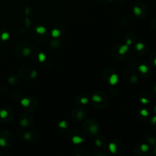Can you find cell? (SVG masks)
I'll use <instances>...</instances> for the list:
<instances>
[{
	"instance_id": "22",
	"label": "cell",
	"mask_w": 156,
	"mask_h": 156,
	"mask_svg": "<svg viewBox=\"0 0 156 156\" xmlns=\"http://www.w3.org/2000/svg\"><path fill=\"white\" fill-rule=\"evenodd\" d=\"M50 45L51 48L58 49L62 46V41L60 40H53V41H50Z\"/></svg>"
},
{
	"instance_id": "20",
	"label": "cell",
	"mask_w": 156,
	"mask_h": 156,
	"mask_svg": "<svg viewBox=\"0 0 156 156\" xmlns=\"http://www.w3.org/2000/svg\"><path fill=\"white\" fill-rule=\"evenodd\" d=\"M94 142H95V146L99 149H104L106 146V140L103 136H97Z\"/></svg>"
},
{
	"instance_id": "31",
	"label": "cell",
	"mask_w": 156,
	"mask_h": 156,
	"mask_svg": "<svg viewBox=\"0 0 156 156\" xmlns=\"http://www.w3.org/2000/svg\"><path fill=\"white\" fill-rule=\"evenodd\" d=\"M144 47L145 45L143 44V43H138V44L136 45V49L138 51H140V50H142L143 48H144Z\"/></svg>"
},
{
	"instance_id": "17",
	"label": "cell",
	"mask_w": 156,
	"mask_h": 156,
	"mask_svg": "<svg viewBox=\"0 0 156 156\" xmlns=\"http://www.w3.org/2000/svg\"><path fill=\"white\" fill-rule=\"evenodd\" d=\"M125 78H126V79L128 82L132 84L136 83V82L138 81L137 76L136 74H134L131 69L126 70V72H125Z\"/></svg>"
},
{
	"instance_id": "41",
	"label": "cell",
	"mask_w": 156,
	"mask_h": 156,
	"mask_svg": "<svg viewBox=\"0 0 156 156\" xmlns=\"http://www.w3.org/2000/svg\"><path fill=\"white\" fill-rule=\"evenodd\" d=\"M155 91H156V87H155Z\"/></svg>"
},
{
	"instance_id": "26",
	"label": "cell",
	"mask_w": 156,
	"mask_h": 156,
	"mask_svg": "<svg viewBox=\"0 0 156 156\" xmlns=\"http://www.w3.org/2000/svg\"><path fill=\"white\" fill-rule=\"evenodd\" d=\"M34 30H35V31L37 32V33L38 34H45L47 33V30H46L45 27H41V26H40V27H34Z\"/></svg>"
},
{
	"instance_id": "11",
	"label": "cell",
	"mask_w": 156,
	"mask_h": 156,
	"mask_svg": "<svg viewBox=\"0 0 156 156\" xmlns=\"http://www.w3.org/2000/svg\"><path fill=\"white\" fill-rule=\"evenodd\" d=\"M19 123L20 125L23 127H27V126H31L34 123V118L30 114L24 113L21 114L19 117Z\"/></svg>"
},
{
	"instance_id": "32",
	"label": "cell",
	"mask_w": 156,
	"mask_h": 156,
	"mask_svg": "<svg viewBox=\"0 0 156 156\" xmlns=\"http://www.w3.org/2000/svg\"><path fill=\"white\" fill-rule=\"evenodd\" d=\"M58 126H59V128H64V129H66V126H67L66 122L64 121V120L59 122V124H58Z\"/></svg>"
},
{
	"instance_id": "15",
	"label": "cell",
	"mask_w": 156,
	"mask_h": 156,
	"mask_svg": "<svg viewBox=\"0 0 156 156\" xmlns=\"http://www.w3.org/2000/svg\"><path fill=\"white\" fill-rule=\"evenodd\" d=\"M66 32V27L62 24H57L54 26L51 32V34L53 37H59L62 36Z\"/></svg>"
},
{
	"instance_id": "8",
	"label": "cell",
	"mask_w": 156,
	"mask_h": 156,
	"mask_svg": "<svg viewBox=\"0 0 156 156\" xmlns=\"http://www.w3.org/2000/svg\"><path fill=\"white\" fill-rule=\"evenodd\" d=\"M71 116L75 120H84L86 119L87 116H88V112L86 110L83 108H74L72 110Z\"/></svg>"
},
{
	"instance_id": "34",
	"label": "cell",
	"mask_w": 156,
	"mask_h": 156,
	"mask_svg": "<svg viewBox=\"0 0 156 156\" xmlns=\"http://www.w3.org/2000/svg\"><path fill=\"white\" fill-rule=\"evenodd\" d=\"M140 101H141V103L145 104V105H147V104L149 103V101L146 98H140Z\"/></svg>"
},
{
	"instance_id": "39",
	"label": "cell",
	"mask_w": 156,
	"mask_h": 156,
	"mask_svg": "<svg viewBox=\"0 0 156 156\" xmlns=\"http://www.w3.org/2000/svg\"><path fill=\"white\" fill-rule=\"evenodd\" d=\"M155 112H156V106L155 107Z\"/></svg>"
},
{
	"instance_id": "1",
	"label": "cell",
	"mask_w": 156,
	"mask_h": 156,
	"mask_svg": "<svg viewBox=\"0 0 156 156\" xmlns=\"http://www.w3.org/2000/svg\"><path fill=\"white\" fill-rule=\"evenodd\" d=\"M91 104L97 108H104L108 103L107 96L103 91H96L91 96Z\"/></svg>"
},
{
	"instance_id": "38",
	"label": "cell",
	"mask_w": 156,
	"mask_h": 156,
	"mask_svg": "<svg viewBox=\"0 0 156 156\" xmlns=\"http://www.w3.org/2000/svg\"><path fill=\"white\" fill-rule=\"evenodd\" d=\"M154 63H155V65L156 66V58L155 59H154Z\"/></svg>"
},
{
	"instance_id": "36",
	"label": "cell",
	"mask_w": 156,
	"mask_h": 156,
	"mask_svg": "<svg viewBox=\"0 0 156 156\" xmlns=\"http://www.w3.org/2000/svg\"><path fill=\"white\" fill-rule=\"evenodd\" d=\"M101 2H102L104 3H108L110 1H111V0H100Z\"/></svg>"
},
{
	"instance_id": "37",
	"label": "cell",
	"mask_w": 156,
	"mask_h": 156,
	"mask_svg": "<svg viewBox=\"0 0 156 156\" xmlns=\"http://www.w3.org/2000/svg\"><path fill=\"white\" fill-rule=\"evenodd\" d=\"M19 1H21V2H28L29 0H19Z\"/></svg>"
},
{
	"instance_id": "33",
	"label": "cell",
	"mask_w": 156,
	"mask_h": 156,
	"mask_svg": "<svg viewBox=\"0 0 156 156\" xmlns=\"http://www.w3.org/2000/svg\"><path fill=\"white\" fill-rule=\"evenodd\" d=\"M140 114H141L142 116H143V117H148V116H149V112H148L147 110H146V109L141 110L140 112Z\"/></svg>"
},
{
	"instance_id": "29",
	"label": "cell",
	"mask_w": 156,
	"mask_h": 156,
	"mask_svg": "<svg viewBox=\"0 0 156 156\" xmlns=\"http://www.w3.org/2000/svg\"><path fill=\"white\" fill-rule=\"evenodd\" d=\"M0 35H1V39L3 40V41H6V40L9 39V33H7V32H5V31L2 32V33Z\"/></svg>"
},
{
	"instance_id": "6",
	"label": "cell",
	"mask_w": 156,
	"mask_h": 156,
	"mask_svg": "<svg viewBox=\"0 0 156 156\" xmlns=\"http://www.w3.org/2000/svg\"><path fill=\"white\" fill-rule=\"evenodd\" d=\"M15 51L18 55L20 56H29L32 51V47L30 44L27 42H21L18 44H17L15 47Z\"/></svg>"
},
{
	"instance_id": "10",
	"label": "cell",
	"mask_w": 156,
	"mask_h": 156,
	"mask_svg": "<svg viewBox=\"0 0 156 156\" xmlns=\"http://www.w3.org/2000/svg\"><path fill=\"white\" fill-rule=\"evenodd\" d=\"M18 30L21 33H27L30 27V20L28 18V16H24V18L20 20L17 24Z\"/></svg>"
},
{
	"instance_id": "19",
	"label": "cell",
	"mask_w": 156,
	"mask_h": 156,
	"mask_svg": "<svg viewBox=\"0 0 156 156\" xmlns=\"http://www.w3.org/2000/svg\"><path fill=\"white\" fill-rule=\"evenodd\" d=\"M32 36L34 37V39H36L37 41H44L49 38L48 33H47H47L42 34H41L37 33L34 29L33 30H32Z\"/></svg>"
},
{
	"instance_id": "23",
	"label": "cell",
	"mask_w": 156,
	"mask_h": 156,
	"mask_svg": "<svg viewBox=\"0 0 156 156\" xmlns=\"http://www.w3.org/2000/svg\"><path fill=\"white\" fill-rule=\"evenodd\" d=\"M21 13L24 15V16H28L29 14L31 12V8L28 5H24L22 8H21Z\"/></svg>"
},
{
	"instance_id": "24",
	"label": "cell",
	"mask_w": 156,
	"mask_h": 156,
	"mask_svg": "<svg viewBox=\"0 0 156 156\" xmlns=\"http://www.w3.org/2000/svg\"><path fill=\"white\" fill-rule=\"evenodd\" d=\"M9 83L12 84V85H18L20 82V77L19 76H10V78L9 79Z\"/></svg>"
},
{
	"instance_id": "12",
	"label": "cell",
	"mask_w": 156,
	"mask_h": 156,
	"mask_svg": "<svg viewBox=\"0 0 156 156\" xmlns=\"http://www.w3.org/2000/svg\"><path fill=\"white\" fill-rule=\"evenodd\" d=\"M13 111L12 108H6L0 111V119L2 123H9L13 117Z\"/></svg>"
},
{
	"instance_id": "3",
	"label": "cell",
	"mask_w": 156,
	"mask_h": 156,
	"mask_svg": "<svg viewBox=\"0 0 156 156\" xmlns=\"http://www.w3.org/2000/svg\"><path fill=\"white\" fill-rule=\"evenodd\" d=\"M18 76L21 79H24L27 81H30L37 77V72L31 67L24 66L19 69Z\"/></svg>"
},
{
	"instance_id": "21",
	"label": "cell",
	"mask_w": 156,
	"mask_h": 156,
	"mask_svg": "<svg viewBox=\"0 0 156 156\" xmlns=\"http://www.w3.org/2000/svg\"><path fill=\"white\" fill-rule=\"evenodd\" d=\"M76 101L77 103L81 104V105H86L88 101H89V98L87 97L86 95H83V94H79L76 97Z\"/></svg>"
},
{
	"instance_id": "16",
	"label": "cell",
	"mask_w": 156,
	"mask_h": 156,
	"mask_svg": "<svg viewBox=\"0 0 156 156\" xmlns=\"http://www.w3.org/2000/svg\"><path fill=\"white\" fill-rule=\"evenodd\" d=\"M24 139L26 141L29 142L30 143H34L37 141L38 140V134L35 131H27L25 132L23 135Z\"/></svg>"
},
{
	"instance_id": "18",
	"label": "cell",
	"mask_w": 156,
	"mask_h": 156,
	"mask_svg": "<svg viewBox=\"0 0 156 156\" xmlns=\"http://www.w3.org/2000/svg\"><path fill=\"white\" fill-rule=\"evenodd\" d=\"M73 155L76 156H89L91 155V152L85 148H79L73 152Z\"/></svg>"
},
{
	"instance_id": "2",
	"label": "cell",
	"mask_w": 156,
	"mask_h": 156,
	"mask_svg": "<svg viewBox=\"0 0 156 156\" xmlns=\"http://www.w3.org/2000/svg\"><path fill=\"white\" fill-rule=\"evenodd\" d=\"M99 127L98 123H97L96 120L94 119H88V120H85L83 123V130L85 134L88 136H95L99 132Z\"/></svg>"
},
{
	"instance_id": "30",
	"label": "cell",
	"mask_w": 156,
	"mask_h": 156,
	"mask_svg": "<svg viewBox=\"0 0 156 156\" xmlns=\"http://www.w3.org/2000/svg\"><path fill=\"white\" fill-rule=\"evenodd\" d=\"M45 59H46V56L44 55V53H43L42 52L40 53L39 55H38V60H39L40 62H44V61L45 60Z\"/></svg>"
},
{
	"instance_id": "14",
	"label": "cell",
	"mask_w": 156,
	"mask_h": 156,
	"mask_svg": "<svg viewBox=\"0 0 156 156\" xmlns=\"http://www.w3.org/2000/svg\"><path fill=\"white\" fill-rule=\"evenodd\" d=\"M79 131L76 130H72L70 131L69 133L68 136L69 138L71 140V141L73 142L75 144H79V143H82V142H84V137L82 136L79 135V133H78Z\"/></svg>"
},
{
	"instance_id": "27",
	"label": "cell",
	"mask_w": 156,
	"mask_h": 156,
	"mask_svg": "<svg viewBox=\"0 0 156 156\" xmlns=\"http://www.w3.org/2000/svg\"><path fill=\"white\" fill-rule=\"evenodd\" d=\"M139 70H140V73H142L143 74H146V73H148L149 69H148L147 66L143 64V65H140V66H139Z\"/></svg>"
},
{
	"instance_id": "7",
	"label": "cell",
	"mask_w": 156,
	"mask_h": 156,
	"mask_svg": "<svg viewBox=\"0 0 156 156\" xmlns=\"http://www.w3.org/2000/svg\"><path fill=\"white\" fill-rule=\"evenodd\" d=\"M103 79L111 85H115L118 82V76L116 74L115 71L111 69H107L103 72Z\"/></svg>"
},
{
	"instance_id": "9",
	"label": "cell",
	"mask_w": 156,
	"mask_h": 156,
	"mask_svg": "<svg viewBox=\"0 0 156 156\" xmlns=\"http://www.w3.org/2000/svg\"><path fill=\"white\" fill-rule=\"evenodd\" d=\"M13 143V136L9 131L5 130L0 133V146L7 147L12 146Z\"/></svg>"
},
{
	"instance_id": "13",
	"label": "cell",
	"mask_w": 156,
	"mask_h": 156,
	"mask_svg": "<svg viewBox=\"0 0 156 156\" xmlns=\"http://www.w3.org/2000/svg\"><path fill=\"white\" fill-rule=\"evenodd\" d=\"M110 151L113 153H117V152H120L123 149V145L120 143V140H112V141L110 143L109 146H108Z\"/></svg>"
},
{
	"instance_id": "28",
	"label": "cell",
	"mask_w": 156,
	"mask_h": 156,
	"mask_svg": "<svg viewBox=\"0 0 156 156\" xmlns=\"http://www.w3.org/2000/svg\"><path fill=\"white\" fill-rule=\"evenodd\" d=\"M149 146L146 144H143V145H141V146H140V150L143 152H148V151H149Z\"/></svg>"
},
{
	"instance_id": "4",
	"label": "cell",
	"mask_w": 156,
	"mask_h": 156,
	"mask_svg": "<svg viewBox=\"0 0 156 156\" xmlns=\"http://www.w3.org/2000/svg\"><path fill=\"white\" fill-rule=\"evenodd\" d=\"M21 105L23 108L27 111H33L37 108L38 102L37 100L33 96H28L27 98H24L21 100Z\"/></svg>"
},
{
	"instance_id": "25",
	"label": "cell",
	"mask_w": 156,
	"mask_h": 156,
	"mask_svg": "<svg viewBox=\"0 0 156 156\" xmlns=\"http://www.w3.org/2000/svg\"><path fill=\"white\" fill-rule=\"evenodd\" d=\"M133 13L135 14L136 16H141L142 13H143V10L140 8V5H135L133 7Z\"/></svg>"
},
{
	"instance_id": "40",
	"label": "cell",
	"mask_w": 156,
	"mask_h": 156,
	"mask_svg": "<svg viewBox=\"0 0 156 156\" xmlns=\"http://www.w3.org/2000/svg\"><path fill=\"white\" fill-rule=\"evenodd\" d=\"M155 154H156V148H155Z\"/></svg>"
},
{
	"instance_id": "35",
	"label": "cell",
	"mask_w": 156,
	"mask_h": 156,
	"mask_svg": "<svg viewBox=\"0 0 156 156\" xmlns=\"http://www.w3.org/2000/svg\"><path fill=\"white\" fill-rule=\"evenodd\" d=\"M151 123H152V124H155L156 123V116L152 117V120H151Z\"/></svg>"
},
{
	"instance_id": "5",
	"label": "cell",
	"mask_w": 156,
	"mask_h": 156,
	"mask_svg": "<svg viewBox=\"0 0 156 156\" xmlns=\"http://www.w3.org/2000/svg\"><path fill=\"white\" fill-rule=\"evenodd\" d=\"M127 53H129V46L127 44L117 45L116 47H114V48L112 50L113 56L117 59H120V60L126 59Z\"/></svg>"
}]
</instances>
